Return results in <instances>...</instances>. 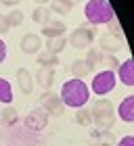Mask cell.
<instances>
[{"mask_svg":"<svg viewBox=\"0 0 134 146\" xmlns=\"http://www.w3.org/2000/svg\"><path fill=\"white\" fill-rule=\"evenodd\" d=\"M25 125L27 129H34V131H42L46 125H48V113H46L42 107H36L27 113L25 117Z\"/></svg>","mask_w":134,"mask_h":146,"instance_id":"52a82bcc","label":"cell"},{"mask_svg":"<svg viewBox=\"0 0 134 146\" xmlns=\"http://www.w3.org/2000/svg\"><path fill=\"white\" fill-rule=\"evenodd\" d=\"M19 48H21L25 54H38L42 50V40L38 34H25L19 42Z\"/></svg>","mask_w":134,"mask_h":146,"instance_id":"ba28073f","label":"cell"},{"mask_svg":"<svg viewBox=\"0 0 134 146\" xmlns=\"http://www.w3.org/2000/svg\"><path fill=\"white\" fill-rule=\"evenodd\" d=\"M61 102L69 109H82L86 102L90 100V88L84 84V79H67L61 86Z\"/></svg>","mask_w":134,"mask_h":146,"instance_id":"6da1fadb","label":"cell"},{"mask_svg":"<svg viewBox=\"0 0 134 146\" xmlns=\"http://www.w3.org/2000/svg\"><path fill=\"white\" fill-rule=\"evenodd\" d=\"M100 63H103L105 67H107V71H113V73H115L117 67H119V61H117V56H115V54H103Z\"/></svg>","mask_w":134,"mask_h":146,"instance_id":"484cf974","label":"cell"},{"mask_svg":"<svg viewBox=\"0 0 134 146\" xmlns=\"http://www.w3.org/2000/svg\"><path fill=\"white\" fill-rule=\"evenodd\" d=\"M0 119H2L4 125H15L17 119H19V115H17V111L13 109V107H6V109L2 111V115H0Z\"/></svg>","mask_w":134,"mask_h":146,"instance_id":"cb8c5ba5","label":"cell"},{"mask_svg":"<svg viewBox=\"0 0 134 146\" xmlns=\"http://www.w3.org/2000/svg\"><path fill=\"white\" fill-rule=\"evenodd\" d=\"M36 4H46V2H50V0H34Z\"/></svg>","mask_w":134,"mask_h":146,"instance_id":"d6a6232c","label":"cell"},{"mask_svg":"<svg viewBox=\"0 0 134 146\" xmlns=\"http://www.w3.org/2000/svg\"><path fill=\"white\" fill-rule=\"evenodd\" d=\"M4 58H6V44L4 40H0V65L4 63Z\"/></svg>","mask_w":134,"mask_h":146,"instance_id":"f546056e","label":"cell"},{"mask_svg":"<svg viewBox=\"0 0 134 146\" xmlns=\"http://www.w3.org/2000/svg\"><path fill=\"white\" fill-rule=\"evenodd\" d=\"M107 29H109L107 34L115 36L117 40H122V42H124V31H122V23H119V19H117V17H113L111 21L107 23Z\"/></svg>","mask_w":134,"mask_h":146,"instance_id":"ffe728a7","label":"cell"},{"mask_svg":"<svg viewBox=\"0 0 134 146\" xmlns=\"http://www.w3.org/2000/svg\"><path fill=\"white\" fill-rule=\"evenodd\" d=\"M65 2H69L71 6H76V4H80V2H82V0H65Z\"/></svg>","mask_w":134,"mask_h":146,"instance_id":"1f68e13d","label":"cell"},{"mask_svg":"<svg viewBox=\"0 0 134 146\" xmlns=\"http://www.w3.org/2000/svg\"><path fill=\"white\" fill-rule=\"evenodd\" d=\"M69 71H71V75L76 77V79H82V77H86V75H90V73L94 71V67H92L86 58H78V61L71 63Z\"/></svg>","mask_w":134,"mask_h":146,"instance_id":"4fadbf2b","label":"cell"},{"mask_svg":"<svg viewBox=\"0 0 134 146\" xmlns=\"http://www.w3.org/2000/svg\"><path fill=\"white\" fill-rule=\"evenodd\" d=\"M117 75H119V82H122L124 86H134V63H132V58L119 63Z\"/></svg>","mask_w":134,"mask_h":146,"instance_id":"7c38bea8","label":"cell"},{"mask_svg":"<svg viewBox=\"0 0 134 146\" xmlns=\"http://www.w3.org/2000/svg\"><path fill=\"white\" fill-rule=\"evenodd\" d=\"M0 2H2L4 6H17L19 2H21V0H0Z\"/></svg>","mask_w":134,"mask_h":146,"instance_id":"4dcf8cb0","label":"cell"},{"mask_svg":"<svg viewBox=\"0 0 134 146\" xmlns=\"http://www.w3.org/2000/svg\"><path fill=\"white\" fill-rule=\"evenodd\" d=\"M65 29H67V25L63 21H48L42 27V34L46 38H59V36H65Z\"/></svg>","mask_w":134,"mask_h":146,"instance_id":"2e32d148","label":"cell"},{"mask_svg":"<svg viewBox=\"0 0 134 146\" xmlns=\"http://www.w3.org/2000/svg\"><path fill=\"white\" fill-rule=\"evenodd\" d=\"M38 63H40V67H50V69H55L57 65H59V54H52V52L48 50H40L38 52Z\"/></svg>","mask_w":134,"mask_h":146,"instance_id":"e0dca14e","label":"cell"},{"mask_svg":"<svg viewBox=\"0 0 134 146\" xmlns=\"http://www.w3.org/2000/svg\"><path fill=\"white\" fill-rule=\"evenodd\" d=\"M90 115H92V123L96 125V129H111L113 123H115V109H113V102L107 100V98H98L92 104Z\"/></svg>","mask_w":134,"mask_h":146,"instance_id":"3957f363","label":"cell"},{"mask_svg":"<svg viewBox=\"0 0 134 146\" xmlns=\"http://www.w3.org/2000/svg\"><path fill=\"white\" fill-rule=\"evenodd\" d=\"M122 40H117L115 36H111V34H103L98 38V46H100V52H103V54H115V52L122 48Z\"/></svg>","mask_w":134,"mask_h":146,"instance_id":"9c48e42d","label":"cell"},{"mask_svg":"<svg viewBox=\"0 0 134 146\" xmlns=\"http://www.w3.org/2000/svg\"><path fill=\"white\" fill-rule=\"evenodd\" d=\"M100 58H103V52L98 48H88V54H86V61H88L92 67H94L96 63H100Z\"/></svg>","mask_w":134,"mask_h":146,"instance_id":"4316f807","label":"cell"},{"mask_svg":"<svg viewBox=\"0 0 134 146\" xmlns=\"http://www.w3.org/2000/svg\"><path fill=\"white\" fill-rule=\"evenodd\" d=\"M84 17L90 25H100V23H109L115 13H113L109 0H88L84 6Z\"/></svg>","mask_w":134,"mask_h":146,"instance_id":"7a4b0ae2","label":"cell"},{"mask_svg":"<svg viewBox=\"0 0 134 146\" xmlns=\"http://www.w3.org/2000/svg\"><path fill=\"white\" fill-rule=\"evenodd\" d=\"M4 17H6V23H9V27H17V25L23 23V13L19 11V9H13L9 15H4Z\"/></svg>","mask_w":134,"mask_h":146,"instance_id":"d4e9b609","label":"cell"},{"mask_svg":"<svg viewBox=\"0 0 134 146\" xmlns=\"http://www.w3.org/2000/svg\"><path fill=\"white\" fill-rule=\"evenodd\" d=\"M0 102H4V104L13 102V86L4 77H0Z\"/></svg>","mask_w":134,"mask_h":146,"instance_id":"d6986e66","label":"cell"},{"mask_svg":"<svg viewBox=\"0 0 134 146\" xmlns=\"http://www.w3.org/2000/svg\"><path fill=\"white\" fill-rule=\"evenodd\" d=\"M31 19H34L36 23L46 25V23L50 21V11H48V9H44V6H38V9L31 13Z\"/></svg>","mask_w":134,"mask_h":146,"instance_id":"7402d4cb","label":"cell"},{"mask_svg":"<svg viewBox=\"0 0 134 146\" xmlns=\"http://www.w3.org/2000/svg\"><path fill=\"white\" fill-rule=\"evenodd\" d=\"M65 46H67V38H65V36L48 38V42H46V50L52 52V54H59L61 50H65Z\"/></svg>","mask_w":134,"mask_h":146,"instance_id":"ac0fdd59","label":"cell"},{"mask_svg":"<svg viewBox=\"0 0 134 146\" xmlns=\"http://www.w3.org/2000/svg\"><path fill=\"white\" fill-rule=\"evenodd\" d=\"M17 86L23 94H31L34 92V77L27 69H19L17 71Z\"/></svg>","mask_w":134,"mask_h":146,"instance_id":"5bb4252c","label":"cell"},{"mask_svg":"<svg viewBox=\"0 0 134 146\" xmlns=\"http://www.w3.org/2000/svg\"><path fill=\"white\" fill-rule=\"evenodd\" d=\"M117 146H134V136H124L117 142Z\"/></svg>","mask_w":134,"mask_h":146,"instance_id":"83f0119b","label":"cell"},{"mask_svg":"<svg viewBox=\"0 0 134 146\" xmlns=\"http://www.w3.org/2000/svg\"><path fill=\"white\" fill-rule=\"evenodd\" d=\"M115 73L113 71H100V73H96L94 75V79H92V92H94L96 96H105V94H109V92L115 88Z\"/></svg>","mask_w":134,"mask_h":146,"instance_id":"5b68a950","label":"cell"},{"mask_svg":"<svg viewBox=\"0 0 134 146\" xmlns=\"http://www.w3.org/2000/svg\"><path fill=\"white\" fill-rule=\"evenodd\" d=\"M76 121H78L80 125H84V127H88V125L92 123L90 109H86V107H82V109H76Z\"/></svg>","mask_w":134,"mask_h":146,"instance_id":"44dd1931","label":"cell"},{"mask_svg":"<svg viewBox=\"0 0 134 146\" xmlns=\"http://www.w3.org/2000/svg\"><path fill=\"white\" fill-rule=\"evenodd\" d=\"M117 115H119V119L126 121V123H132V121H134V94H128L122 102H119Z\"/></svg>","mask_w":134,"mask_h":146,"instance_id":"30bf717a","label":"cell"},{"mask_svg":"<svg viewBox=\"0 0 134 146\" xmlns=\"http://www.w3.org/2000/svg\"><path fill=\"white\" fill-rule=\"evenodd\" d=\"M92 140H98V146H115V138H113L111 129H92L90 131Z\"/></svg>","mask_w":134,"mask_h":146,"instance_id":"9a60e30c","label":"cell"},{"mask_svg":"<svg viewBox=\"0 0 134 146\" xmlns=\"http://www.w3.org/2000/svg\"><path fill=\"white\" fill-rule=\"evenodd\" d=\"M55 69H50V67H40L38 73H36V84L40 86V88H44V90H48L52 88V84H55Z\"/></svg>","mask_w":134,"mask_h":146,"instance_id":"8fae6325","label":"cell"},{"mask_svg":"<svg viewBox=\"0 0 134 146\" xmlns=\"http://www.w3.org/2000/svg\"><path fill=\"white\" fill-rule=\"evenodd\" d=\"M92 40H94V25L84 23V25H80L78 29H73L69 34L67 44L73 46V48H78V50H84V48H90L92 46Z\"/></svg>","mask_w":134,"mask_h":146,"instance_id":"277c9868","label":"cell"},{"mask_svg":"<svg viewBox=\"0 0 134 146\" xmlns=\"http://www.w3.org/2000/svg\"><path fill=\"white\" fill-rule=\"evenodd\" d=\"M6 31H11V27H9V23H6V17L0 15V34H6Z\"/></svg>","mask_w":134,"mask_h":146,"instance_id":"f1b7e54d","label":"cell"},{"mask_svg":"<svg viewBox=\"0 0 134 146\" xmlns=\"http://www.w3.org/2000/svg\"><path fill=\"white\" fill-rule=\"evenodd\" d=\"M50 9H52V13H57V15H67L73 6L69 2H65V0H50Z\"/></svg>","mask_w":134,"mask_h":146,"instance_id":"603a6c76","label":"cell"},{"mask_svg":"<svg viewBox=\"0 0 134 146\" xmlns=\"http://www.w3.org/2000/svg\"><path fill=\"white\" fill-rule=\"evenodd\" d=\"M40 107H42L46 113H50V115H63L65 111V104L61 102V98H59V94H55V92H48L46 90L42 96H40Z\"/></svg>","mask_w":134,"mask_h":146,"instance_id":"8992f818","label":"cell"},{"mask_svg":"<svg viewBox=\"0 0 134 146\" xmlns=\"http://www.w3.org/2000/svg\"><path fill=\"white\" fill-rule=\"evenodd\" d=\"M92 146H98V144H92Z\"/></svg>","mask_w":134,"mask_h":146,"instance_id":"836d02e7","label":"cell"}]
</instances>
